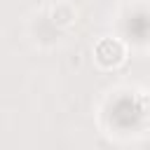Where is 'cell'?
<instances>
[{
	"label": "cell",
	"mask_w": 150,
	"mask_h": 150,
	"mask_svg": "<svg viewBox=\"0 0 150 150\" xmlns=\"http://www.w3.org/2000/svg\"><path fill=\"white\" fill-rule=\"evenodd\" d=\"M94 61L103 70H115L127 61V45L120 38H101L94 47Z\"/></svg>",
	"instance_id": "cell-1"
},
{
	"label": "cell",
	"mask_w": 150,
	"mask_h": 150,
	"mask_svg": "<svg viewBox=\"0 0 150 150\" xmlns=\"http://www.w3.org/2000/svg\"><path fill=\"white\" fill-rule=\"evenodd\" d=\"M49 21H52L56 28H70V26H75V21H77V9H75L70 2L59 0V2H54V5L49 7Z\"/></svg>",
	"instance_id": "cell-2"
}]
</instances>
